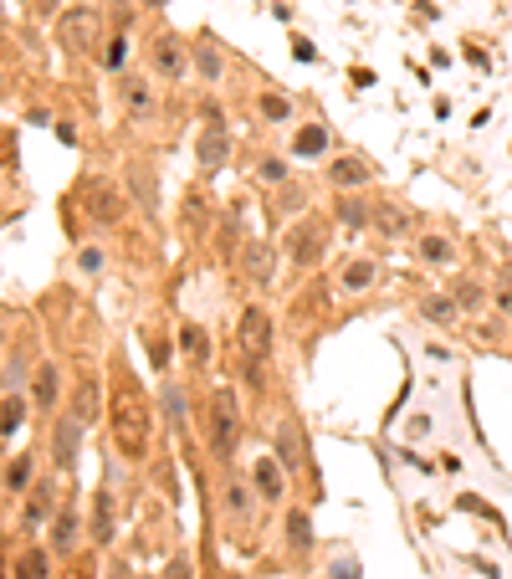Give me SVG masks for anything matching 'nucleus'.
<instances>
[{
    "instance_id": "obj_1",
    "label": "nucleus",
    "mask_w": 512,
    "mask_h": 579,
    "mask_svg": "<svg viewBox=\"0 0 512 579\" xmlns=\"http://www.w3.org/2000/svg\"><path fill=\"white\" fill-rule=\"evenodd\" d=\"M113 395H108V431H113V446L128 456V462H143L149 456V431H154V416H149V400H143L139 380L124 359L113 364Z\"/></svg>"
},
{
    "instance_id": "obj_2",
    "label": "nucleus",
    "mask_w": 512,
    "mask_h": 579,
    "mask_svg": "<svg viewBox=\"0 0 512 579\" xmlns=\"http://www.w3.org/2000/svg\"><path fill=\"white\" fill-rule=\"evenodd\" d=\"M241 446V405H236V390H215L211 400V456L215 462H230Z\"/></svg>"
},
{
    "instance_id": "obj_3",
    "label": "nucleus",
    "mask_w": 512,
    "mask_h": 579,
    "mask_svg": "<svg viewBox=\"0 0 512 579\" xmlns=\"http://www.w3.org/2000/svg\"><path fill=\"white\" fill-rule=\"evenodd\" d=\"M236 344H241V354H247L251 364L266 359V354H272V313L241 308V318H236Z\"/></svg>"
},
{
    "instance_id": "obj_4",
    "label": "nucleus",
    "mask_w": 512,
    "mask_h": 579,
    "mask_svg": "<svg viewBox=\"0 0 512 579\" xmlns=\"http://www.w3.org/2000/svg\"><path fill=\"white\" fill-rule=\"evenodd\" d=\"M56 41H62V52L88 56L98 47V11H67L62 26H56Z\"/></svg>"
},
{
    "instance_id": "obj_5",
    "label": "nucleus",
    "mask_w": 512,
    "mask_h": 579,
    "mask_svg": "<svg viewBox=\"0 0 512 579\" xmlns=\"http://www.w3.org/2000/svg\"><path fill=\"white\" fill-rule=\"evenodd\" d=\"M82 200H88V216L98 220V226H118L124 220V205L128 195L118 190V185H108V180H92L88 190H82Z\"/></svg>"
},
{
    "instance_id": "obj_6",
    "label": "nucleus",
    "mask_w": 512,
    "mask_h": 579,
    "mask_svg": "<svg viewBox=\"0 0 512 579\" xmlns=\"http://www.w3.org/2000/svg\"><path fill=\"white\" fill-rule=\"evenodd\" d=\"M82 431H88V426L72 416V410L56 420V431H52V467H56V471H72V467H77V446H82Z\"/></svg>"
},
{
    "instance_id": "obj_7",
    "label": "nucleus",
    "mask_w": 512,
    "mask_h": 579,
    "mask_svg": "<svg viewBox=\"0 0 512 579\" xmlns=\"http://www.w3.org/2000/svg\"><path fill=\"white\" fill-rule=\"evenodd\" d=\"M124 190L134 200H139V211L143 216H160V185H154V169L149 164H124Z\"/></svg>"
},
{
    "instance_id": "obj_8",
    "label": "nucleus",
    "mask_w": 512,
    "mask_h": 579,
    "mask_svg": "<svg viewBox=\"0 0 512 579\" xmlns=\"http://www.w3.org/2000/svg\"><path fill=\"white\" fill-rule=\"evenodd\" d=\"M56 395H62V369L52 359H41L31 375V405L36 410H56Z\"/></svg>"
},
{
    "instance_id": "obj_9",
    "label": "nucleus",
    "mask_w": 512,
    "mask_h": 579,
    "mask_svg": "<svg viewBox=\"0 0 512 579\" xmlns=\"http://www.w3.org/2000/svg\"><path fill=\"white\" fill-rule=\"evenodd\" d=\"M421 318H425V324H436V328H456L461 303L451 298V292H425V298H421Z\"/></svg>"
},
{
    "instance_id": "obj_10",
    "label": "nucleus",
    "mask_w": 512,
    "mask_h": 579,
    "mask_svg": "<svg viewBox=\"0 0 512 579\" xmlns=\"http://www.w3.org/2000/svg\"><path fill=\"white\" fill-rule=\"evenodd\" d=\"M113 533H118V518H113V492L98 488V492H92V543L103 549V543H113Z\"/></svg>"
},
{
    "instance_id": "obj_11",
    "label": "nucleus",
    "mask_w": 512,
    "mask_h": 579,
    "mask_svg": "<svg viewBox=\"0 0 512 579\" xmlns=\"http://www.w3.org/2000/svg\"><path fill=\"white\" fill-rule=\"evenodd\" d=\"M195 154H200V164L205 169H221V164L230 160V134L221 124H211L205 134H200V144H195Z\"/></svg>"
},
{
    "instance_id": "obj_12",
    "label": "nucleus",
    "mask_w": 512,
    "mask_h": 579,
    "mask_svg": "<svg viewBox=\"0 0 512 579\" xmlns=\"http://www.w3.org/2000/svg\"><path fill=\"white\" fill-rule=\"evenodd\" d=\"M369 160H359V154H343V160L328 164V185H338V190H353V185H369Z\"/></svg>"
},
{
    "instance_id": "obj_13",
    "label": "nucleus",
    "mask_w": 512,
    "mask_h": 579,
    "mask_svg": "<svg viewBox=\"0 0 512 579\" xmlns=\"http://www.w3.org/2000/svg\"><path fill=\"white\" fill-rule=\"evenodd\" d=\"M72 416L82 420V426H92V420L103 416V395H98V380L92 375H82L77 390H72Z\"/></svg>"
},
{
    "instance_id": "obj_14",
    "label": "nucleus",
    "mask_w": 512,
    "mask_h": 579,
    "mask_svg": "<svg viewBox=\"0 0 512 579\" xmlns=\"http://www.w3.org/2000/svg\"><path fill=\"white\" fill-rule=\"evenodd\" d=\"M277 462L287 467V477L308 467V456H302V436H298V426H292V420H282V426H277Z\"/></svg>"
},
{
    "instance_id": "obj_15",
    "label": "nucleus",
    "mask_w": 512,
    "mask_h": 579,
    "mask_svg": "<svg viewBox=\"0 0 512 579\" xmlns=\"http://www.w3.org/2000/svg\"><path fill=\"white\" fill-rule=\"evenodd\" d=\"M256 492H262L266 503H282L287 497V477H282V462L277 456H262L256 462Z\"/></svg>"
},
{
    "instance_id": "obj_16",
    "label": "nucleus",
    "mask_w": 512,
    "mask_h": 579,
    "mask_svg": "<svg viewBox=\"0 0 512 579\" xmlns=\"http://www.w3.org/2000/svg\"><path fill=\"white\" fill-rule=\"evenodd\" d=\"M118 98H124V108L134 113V118H149V108H154V92H149V77H134V73H128L124 82H118Z\"/></svg>"
},
{
    "instance_id": "obj_17",
    "label": "nucleus",
    "mask_w": 512,
    "mask_h": 579,
    "mask_svg": "<svg viewBox=\"0 0 512 579\" xmlns=\"http://www.w3.org/2000/svg\"><path fill=\"white\" fill-rule=\"evenodd\" d=\"M52 507H56V488H52V482L31 488V503H26V518H21V528H26V533H36V528L52 518Z\"/></svg>"
},
{
    "instance_id": "obj_18",
    "label": "nucleus",
    "mask_w": 512,
    "mask_h": 579,
    "mask_svg": "<svg viewBox=\"0 0 512 579\" xmlns=\"http://www.w3.org/2000/svg\"><path fill=\"white\" fill-rule=\"evenodd\" d=\"M287 246H292V262H298V267H313V262H318V252H323V226H313V220H308L302 231H292V241H287Z\"/></svg>"
},
{
    "instance_id": "obj_19",
    "label": "nucleus",
    "mask_w": 512,
    "mask_h": 579,
    "mask_svg": "<svg viewBox=\"0 0 512 579\" xmlns=\"http://www.w3.org/2000/svg\"><path fill=\"white\" fill-rule=\"evenodd\" d=\"M179 344H185V359H190V369H205L211 364V333L200 324H185L179 328Z\"/></svg>"
},
{
    "instance_id": "obj_20",
    "label": "nucleus",
    "mask_w": 512,
    "mask_h": 579,
    "mask_svg": "<svg viewBox=\"0 0 512 579\" xmlns=\"http://www.w3.org/2000/svg\"><path fill=\"white\" fill-rule=\"evenodd\" d=\"M154 67H160L164 77H169V82H175V77H185V52H179V41L175 37H154Z\"/></svg>"
},
{
    "instance_id": "obj_21",
    "label": "nucleus",
    "mask_w": 512,
    "mask_h": 579,
    "mask_svg": "<svg viewBox=\"0 0 512 579\" xmlns=\"http://www.w3.org/2000/svg\"><path fill=\"white\" fill-rule=\"evenodd\" d=\"M415 256H421L425 267H451L456 262V246H451V236H421L415 241Z\"/></svg>"
},
{
    "instance_id": "obj_22",
    "label": "nucleus",
    "mask_w": 512,
    "mask_h": 579,
    "mask_svg": "<svg viewBox=\"0 0 512 579\" xmlns=\"http://www.w3.org/2000/svg\"><path fill=\"white\" fill-rule=\"evenodd\" d=\"M77 549V507H62L52 523V554H72Z\"/></svg>"
},
{
    "instance_id": "obj_23",
    "label": "nucleus",
    "mask_w": 512,
    "mask_h": 579,
    "mask_svg": "<svg viewBox=\"0 0 512 579\" xmlns=\"http://www.w3.org/2000/svg\"><path fill=\"white\" fill-rule=\"evenodd\" d=\"M47 575H52V554L47 549H21L16 579H47Z\"/></svg>"
},
{
    "instance_id": "obj_24",
    "label": "nucleus",
    "mask_w": 512,
    "mask_h": 579,
    "mask_svg": "<svg viewBox=\"0 0 512 579\" xmlns=\"http://www.w3.org/2000/svg\"><path fill=\"white\" fill-rule=\"evenodd\" d=\"M31 471H36V456L21 452L11 467H5V492H31Z\"/></svg>"
},
{
    "instance_id": "obj_25",
    "label": "nucleus",
    "mask_w": 512,
    "mask_h": 579,
    "mask_svg": "<svg viewBox=\"0 0 512 579\" xmlns=\"http://www.w3.org/2000/svg\"><path fill=\"white\" fill-rule=\"evenodd\" d=\"M374 282V262H364V256H353L349 267H343V277H338V288L343 292H364Z\"/></svg>"
},
{
    "instance_id": "obj_26",
    "label": "nucleus",
    "mask_w": 512,
    "mask_h": 579,
    "mask_svg": "<svg viewBox=\"0 0 512 579\" xmlns=\"http://www.w3.org/2000/svg\"><path fill=\"white\" fill-rule=\"evenodd\" d=\"M374 226H379L385 236H405L410 231V211L405 205H379V211H374Z\"/></svg>"
},
{
    "instance_id": "obj_27",
    "label": "nucleus",
    "mask_w": 512,
    "mask_h": 579,
    "mask_svg": "<svg viewBox=\"0 0 512 579\" xmlns=\"http://www.w3.org/2000/svg\"><path fill=\"white\" fill-rule=\"evenodd\" d=\"M292 149H298V160H313V154H323V149H328V128H302Z\"/></svg>"
},
{
    "instance_id": "obj_28",
    "label": "nucleus",
    "mask_w": 512,
    "mask_h": 579,
    "mask_svg": "<svg viewBox=\"0 0 512 579\" xmlns=\"http://www.w3.org/2000/svg\"><path fill=\"white\" fill-rule=\"evenodd\" d=\"M21 420H26V400L11 395L5 405H0V436H16V431H21Z\"/></svg>"
},
{
    "instance_id": "obj_29",
    "label": "nucleus",
    "mask_w": 512,
    "mask_h": 579,
    "mask_svg": "<svg viewBox=\"0 0 512 579\" xmlns=\"http://www.w3.org/2000/svg\"><path fill=\"white\" fill-rule=\"evenodd\" d=\"M226 513H230V523L251 518V492L241 488V482H230V488H226Z\"/></svg>"
},
{
    "instance_id": "obj_30",
    "label": "nucleus",
    "mask_w": 512,
    "mask_h": 579,
    "mask_svg": "<svg viewBox=\"0 0 512 579\" xmlns=\"http://www.w3.org/2000/svg\"><path fill=\"white\" fill-rule=\"evenodd\" d=\"M195 62H200L205 82H221V52H215V47H211L205 37H200V47H195Z\"/></svg>"
},
{
    "instance_id": "obj_31",
    "label": "nucleus",
    "mask_w": 512,
    "mask_h": 579,
    "mask_svg": "<svg viewBox=\"0 0 512 579\" xmlns=\"http://www.w3.org/2000/svg\"><path fill=\"white\" fill-rule=\"evenodd\" d=\"M262 118H272V124H292V103H287L282 92H262Z\"/></svg>"
},
{
    "instance_id": "obj_32",
    "label": "nucleus",
    "mask_w": 512,
    "mask_h": 579,
    "mask_svg": "<svg viewBox=\"0 0 512 579\" xmlns=\"http://www.w3.org/2000/svg\"><path fill=\"white\" fill-rule=\"evenodd\" d=\"M31 369L36 364L26 359V354H11V364H5V390H21V385L31 380Z\"/></svg>"
},
{
    "instance_id": "obj_33",
    "label": "nucleus",
    "mask_w": 512,
    "mask_h": 579,
    "mask_svg": "<svg viewBox=\"0 0 512 579\" xmlns=\"http://www.w3.org/2000/svg\"><path fill=\"white\" fill-rule=\"evenodd\" d=\"M451 298H456L461 308H482V303H487V292H482V282H456V292H451Z\"/></svg>"
},
{
    "instance_id": "obj_34",
    "label": "nucleus",
    "mask_w": 512,
    "mask_h": 579,
    "mask_svg": "<svg viewBox=\"0 0 512 579\" xmlns=\"http://www.w3.org/2000/svg\"><path fill=\"white\" fill-rule=\"evenodd\" d=\"M247 272L262 282L266 272H272V252H266V246H247Z\"/></svg>"
},
{
    "instance_id": "obj_35",
    "label": "nucleus",
    "mask_w": 512,
    "mask_h": 579,
    "mask_svg": "<svg viewBox=\"0 0 512 579\" xmlns=\"http://www.w3.org/2000/svg\"><path fill=\"white\" fill-rule=\"evenodd\" d=\"M338 220H343V226H364V220H369L364 200H338Z\"/></svg>"
},
{
    "instance_id": "obj_36",
    "label": "nucleus",
    "mask_w": 512,
    "mask_h": 579,
    "mask_svg": "<svg viewBox=\"0 0 512 579\" xmlns=\"http://www.w3.org/2000/svg\"><path fill=\"white\" fill-rule=\"evenodd\" d=\"M164 405H169V426H185V395L175 385H164Z\"/></svg>"
},
{
    "instance_id": "obj_37",
    "label": "nucleus",
    "mask_w": 512,
    "mask_h": 579,
    "mask_svg": "<svg viewBox=\"0 0 512 579\" xmlns=\"http://www.w3.org/2000/svg\"><path fill=\"white\" fill-rule=\"evenodd\" d=\"M149 359H154V369H169V339L149 333Z\"/></svg>"
},
{
    "instance_id": "obj_38",
    "label": "nucleus",
    "mask_w": 512,
    "mask_h": 579,
    "mask_svg": "<svg viewBox=\"0 0 512 579\" xmlns=\"http://www.w3.org/2000/svg\"><path fill=\"white\" fill-rule=\"evenodd\" d=\"M262 180L266 185H282L287 180V164L282 160H262Z\"/></svg>"
},
{
    "instance_id": "obj_39",
    "label": "nucleus",
    "mask_w": 512,
    "mask_h": 579,
    "mask_svg": "<svg viewBox=\"0 0 512 579\" xmlns=\"http://www.w3.org/2000/svg\"><path fill=\"white\" fill-rule=\"evenodd\" d=\"M124 56H128V41L118 37V41H113V47H108V56H103V62H108V67H113V73H118V67H124Z\"/></svg>"
},
{
    "instance_id": "obj_40",
    "label": "nucleus",
    "mask_w": 512,
    "mask_h": 579,
    "mask_svg": "<svg viewBox=\"0 0 512 579\" xmlns=\"http://www.w3.org/2000/svg\"><path fill=\"white\" fill-rule=\"evenodd\" d=\"M292 543L308 549V518H302V513H292Z\"/></svg>"
},
{
    "instance_id": "obj_41",
    "label": "nucleus",
    "mask_w": 512,
    "mask_h": 579,
    "mask_svg": "<svg viewBox=\"0 0 512 579\" xmlns=\"http://www.w3.org/2000/svg\"><path fill=\"white\" fill-rule=\"evenodd\" d=\"M164 579H190V559H175L169 569H164Z\"/></svg>"
},
{
    "instance_id": "obj_42",
    "label": "nucleus",
    "mask_w": 512,
    "mask_h": 579,
    "mask_svg": "<svg viewBox=\"0 0 512 579\" xmlns=\"http://www.w3.org/2000/svg\"><path fill=\"white\" fill-rule=\"evenodd\" d=\"M497 308L512 318V282H502V288H497Z\"/></svg>"
},
{
    "instance_id": "obj_43",
    "label": "nucleus",
    "mask_w": 512,
    "mask_h": 579,
    "mask_svg": "<svg viewBox=\"0 0 512 579\" xmlns=\"http://www.w3.org/2000/svg\"><path fill=\"white\" fill-rule=\"evenodd\" d=\"M425 431H430V420H425V416H415V420L405 426V436H425Z\"/></svg>"
},
{
    "instance_id": "obj_44",
    "label": "nucleus",
    "mask_w": 512,
    "mask_h": 579,
    "mask_svg": "<svg viewBox=\"0 0 512 579\" xmlns=\"http://www.w3.org/2000/svg\"><path fill=\"white\" fill-rule=\"evenodd\" d=\"M31 11H36V16H52V11H56V0H31Z\"/></svg>"
},
{
    "instance_id": "obj_45",
    "label": "nucleus",
    "mask_w": 512,
    "mask_h": 579,
    "mask_svg": "<svg viewBox=\"0 0 512 579\" xmlns=\"http://www.w3.org/2000/svg\"><path fill=\"white\" fill-rule=\"evenodd\" d=\"M143 5H164V0H143Z\"/></svg>"
},
{
    "instance_id": "obj_46",
    "label": "nucleus",
    "mask_w": 512,
    "mask_h": 579,
    "mask_svg": "<svg viewBox=\"0 0 512 579\" xmlns=\"http://www.w3.org/2000/svg\"><path fill=\"white\" fill-rule=\"evenodd\" d=\"M0 380H5V375H0Z\"/></svg>"
}]
</instances>
